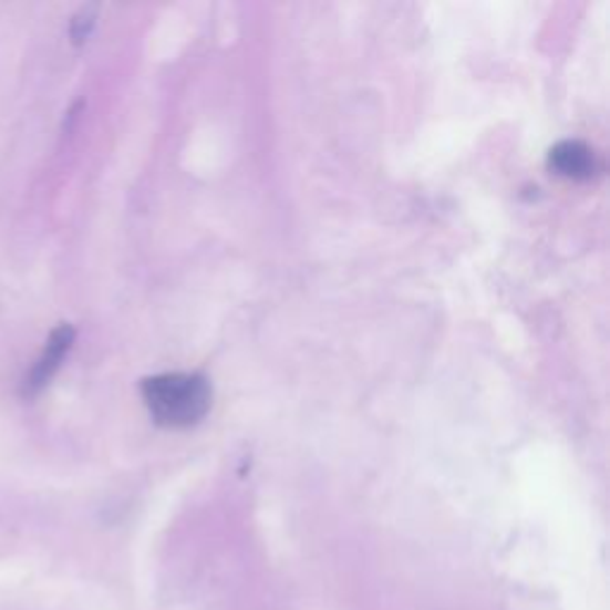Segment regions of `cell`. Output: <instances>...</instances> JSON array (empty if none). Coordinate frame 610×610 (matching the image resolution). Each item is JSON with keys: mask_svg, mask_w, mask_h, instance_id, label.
Wrapping results in <instances>:
<instances>
[{"mask_svg": "<svg viewBox=\"0 0 610 610\" xmlns=\"http://www.w3.org/2000/svg\"><path fill=\"white\" fill-rule=\"evenodd\" d=\"M141 396L155 425L189 430L210 413L213 386L200 372H163L141 382Z\"/></svg>", "mask_w": 610, "mask_h": 610, "instance_id": "6da1fadb", "label": "cell"}, {"mask_svg": "<svg viewBox=\"0 0 610 610\" xmlns=\"http://www.w3.org/2000/svg\"><path fill=\"white\" fill-rule=\"evenodd\" d=\"M76 332L74 327L62 322L58 324L55 330L45 339L41 353L37 355V361L31 363V368L27 370L24 380H22V394L24 396H39L41 391L53 382V378L58 374V370L65 363V358L70 355L72 347H74Z\"/></svg>", "mask_w": 610, "mask_h": 610, "instance_id": "7a4b0ae2", "label": "cell"}, {"mask_svg": "<svg viewBox=\"0 0 610 610\" xmlns=\"http://www.w3.org/2000/svg\"><path fill=\"white\" fill-rule=\"evenodd\" d=\"M549 167L566 179L587 182L599 172V158L585 141L568 138L549 151Z\"/></svg>", "mask_w": 610, "mask_h": 610, "instance_id": "3957f363", "label": "cell"}, {"mask_svg": "<svg viewBox=\"0 0 610 610\" xmlns=\"http://www.w3.org/2000/svg\"><path fill=\"white\" fill-rule=\"evenodd\" d=\"M93 29H96V8H91V6L82 8L70 22L72 43H76V45L86 43L89 37L93 34Z\"/></svg>", "mask_w": 610, "mask_h": 610, "instance_id": "277c9868", "label": "cell"}]
</instances>
